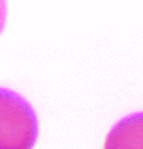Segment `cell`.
I'll return each mask as SVG.
<instances>
[{
  "label": "cell",
  "mask_w": 143,
  "mask_h": 149,
  "mask_svg": "<svg viewBox=\"0 0 143 149\" xmlns=\"http://www.w3.org/2000/svg\"><path fill=\"white\" fill-rule=\"evenodd\" d=\"M37 135L32 107L17 93L0 88V149H32Z\"/></svg>",
  "instance_id": "cell-1"
},
{
  "label": "cell",
  "mask_w": 143,
  "mask_h": 149,
  "mask_svg": "<svg viewBox=\"0 0 143 149\" xmlns=\"http://www.w3.org/2000/svg\"><path fill=\"white\" fill-rule=\"evenodd\" d=\"M104 149H143V113L131 114L113 126Z\"/></svg>",
  "instance_id": "cell-2"
},
{
  "label": "cell",
  "mask_w": 143,
  "mask_h": 149,
  "mask_svg": "<svg viewBox=\"0 0 143 149\" xmlns=\"http://www.w3.org/2000/svg\"><path fill=\"white\" fill-rule=\"evenodd\" d=\"M5 17H6V5H5L3 2H0V31L3 29Z\"/></svg>",
  "instance_id": "cell-3"
}]
</instances>
